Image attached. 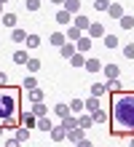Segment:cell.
Returning a JSON list of instances; mask_svg holds the SVG:
<instances>
[{"label":"cell","mask_w":134,"mask_h":147,"mask_svg":"<svg viewBox=\"0 0 134 147\" xmlns=\"http://www.w3.org/2000/svg\"><path fill=\"white\" fill-rule=\"evenodd\" d=\"M110 131L118 136L134 134V91L110 94Z\"/></svg>","instance_id":"cell-1"},{"label":"cell","mask_w":134,"mask_h":147,"mask_svg":"<svg viewBox=\"0 0 134 147\" xmlns=\"http://www.w3.org/2000/svg\"><path fill=\"white\" fill-rule=\"evenodd\" d=\"M19 99H22V91L14 88V86H0V123L5 128H16L19 126Z\"/></svg>","instance_id":"cell-2"},{"label":"cell","mask_w":134,"mask_h":147,"mask_svg":"<svg viewBox=\"0 0 134 147\" xmlns=\"http://www.w3.org/2000/svg\"><path fill=\"white\" fill-rule=\"evenodd\" d=\"M19 123L27 126V128H32V126H38V115H35L32 110H27V112H22V115H19Z\"/></svg>","instance_id":"cell-3"},{"label":"cell","mask_w":134,"mask_h":147,"mask_svg":"<svg viewBox=\"0 0 134 147\" xmlns=\"http://www.w3.org/2000/svg\"><path fill=\"white\" fill-rule=\"evenodd\" d=\"M86 35H88V38L94 40V38H105L107 32H105V27H102V24H97V22H91V27L86 30Z\"/></svg>","instance_id":"cell-4"},{"label":"cell","mask_w":134,"mask_h":147,"mask_svg":"<svg viewBox=\"0 0 134 147\" xmlns=\"http://www.w3.org/2000/svg\"><path fill=\"white\" fill-rule=\"evenodd\" d=\"M59 54H62V56H65V59H70V56H75V54H78V46H75V43H73V40H67V43H65V46H62V48H59Z\"/></svg>","instance_id":"cell-5"},{"label":"cell","mask_w":134,"mask_h":147,"mask_svg":"<svg viewBox=\"0 0 134 147\" xmlns=\"http://www.w3.org/2000/svg\"><path fill=\"white\" fill-rule=\"evenodd\" d=\"M51 139H54V142H65V139H67V128H65V126H54V128H51Z\"/></svg>","instance_id":"cell-6"},{"label":"cell","mask_w":134,"mask_h":147,"mask_svg":"<svg viewBox=\"0 0 134 147\" xmlns=\"http://www.w3.org/2000/svg\"><path fill=\"white\" fill-rule=\"evenodd\" d=\"M67 139H70V142H80V139H83V128H80V126L67 128Z\"/></svg>","instance_id":"cell-7"},{"label":"cell","mask_w":134,"mask_h":147,"mask_svg":"<svg viewBox=\"0 0 134 147\" xmlns=\"http://www.w3.org/2000/svg\"><path fill=\"white\" fill-rule=\"evenodd\" d=\"M65 11H70L73 16L80 13V0H65Z\"/></svg>","instance_id":"cell-8"},{"label":"cell","mask_w":134,"mask_h":147,"mask_svg":"<svg viewBox=\"0 0 134 147\" xmlns=\"http://www.w3.org/2000/svg\"><path fill=\"white\" fill-rule=\"evenodd\" d=\"M65 35H67V40H73V43H78L80 38L86 35V32H83V30H78V27H70V30L65 32Z\"/></svg>","instance_id":"cell-9"},{"label":"cell","mask_w":134,"mask_h":147,"mask_svg":"<svg viewBox=\"0 0 134 147\" xmlns=\"http://www.w3.org/2000/svg\"><path fill=\"white\" fill-rule=\"evenodd\" d=\"M83 67H86L88 72H99V70H102V64H99V59H94V56H88Z\"/></svg>","instance_id":"cell-10"},{"label":"cell","mask_w":134,"mask_h":147,"mask_svg":"<svg viewBox=\"0 0 134 147\" xmlns=\"http://www.w3.org/2000/svg\"><path fill=\"white\" fill-rule=\"evenodd\" d=\"M48 40H51V46H59V48H62V46L67 43V35H65V32H54Z\"/></svg>","instance_id":"cell-11"},{"label":"cell","mask_w":134,"mask_h":147,"mask_svg":"<svg viewBox=\"0 0 134 147\" xmlns=\"http://www.w3.org/2000/svg\"><path fill=\"white\" fill-rule=\"evenodd\" d=\"M107 13H110L113 19H121V16H123V5H121V3H110V8H107Z\"/></svg>","instance_id":"cell-12"},{"label":"cell","mask_w":134,"mask_h":147,"mask_svg":"<svg viewBox=\"0 0 134 147\" xmlns=\"http://www.w3.org/2000/svg\"><path fill=\"white\" fill-rule=\"evenodd\" d=\"M75 27L86 32L88 27H91V22H88V19H86V16H83V13H78V16H75Z\"/></svg>","instance_id":"cell-13"},{"label":"cell","mask_w":134,"mask_h":147,"mask_svg":"<svg viewBox=\"0 0 134 147\" xmlns=\"http://www.w3.org/2000/svg\"><path fill=\"white\" fill-rule=\"evenodd\" d=\"M75 46H78V51H80V54H86V51L91 48V38H88V35H83V38L75 43Z\"/></svg>","instance_id":"cell-14"},{"label":"cell","mask_w":134,"mask_h":147,"mask_svg":"<svg viewBox=\"0 0 134 147\" xmlns=\"http://www.w3.org/2000/svg\"><path fill=\"white\" fill-rule=\"evenodd\" d=\"M27 139H30V131H27V126H16V142H27Z\"/></svg>","instance_id":"cell-15"},{"label":"cell","mask_w":134,"mask_h":147,"mask_svg":"<svg viewBox=\"0 0 134 147\" xmlns=\"http://www.w3.org/2000/svg\"><path fill=\"white\" fill-rule=\"evenodd\" d=\"M88 112H94V110H99V96H94V94H91V96H88L86 99V105H83Z\"/></svg>","instance_id":"cell-16"},{"label":"cell","mask_w":134,"mask_h":147,"mask_svg":"<svg viewBox=\"0 0 134 147\" xmlns=\"http://www.w3.org/2000/svg\"><path fill=\"white\" fill-rule=\"evenodd\" d=\"M91 118L97 120V123H105V120H110V112H105V110H94V112H91Z\"/></svg>","instance_id":"cell-17"},{"label":"cell","mask_w":134,"mask_h":147,"mask_svg":"<svg viewBox=\"0 0 134 147\" xmlns=\"http://www.w3.org/2000/svg\"><path fill=\"white\" fill-rule=\"evenodd\" d=\"M54 112H56L59 118H67V115H73V110H70L67 105H56V107H54Z\"/></svg>","instance_id":"cell-18"},{"label":"cell","mask_w":134,"mask_h":147,"mask_svg":"<svg viewBox=\"0 0 134 147\" xmlns=\"http://www.w3.org/2000/svg\"><path fill=\"white\" fill-rule=\"evenodd\" d=\"M38 128H40V131H51L54 126H51V120H48L46 115H40V118H38Z\"/></svg>","instance_id":"cell-19"},{"label":"cell","mask_w":134,"mask_h":147,"mask_svg":"<svg viewBox=\"0 0 134 147\" xmlns=\"http://www.w3.org/2000/svg\"><path fill=\"white\" fill-rule=\"evenodd\" d=\"M11 38H14V43H24V40H27V32H24V30H19V27H16V30L11 32Z\"/></svg>","instance_id":"cell-20"},{"label":"cell","mask_w":134,"mask_h":147,"mask_svg":"<svg viewBox=\"0 0 134 147\" xmlns=\"http://www.w3.org/2000/svg\"><path fill=\"white\" fill-rule=\"evenodd\" d=\"M118 72H121V70H118L115 64H107V67H105V75H107V80H113V78H118Z\"/></svg>","instance_id":"cell-21"},{"label":"cell","mask_w":134,"mask_h":147,"mask_svg":"<svg viewBox=\"0 0 134 147\" xmlns=\"http://www.w3.org/2000/svg\"><path fill=\"white\" fill-rule=\"evenodd\" d=\"M32 112H35V115L40 118V115H46V112H48V107L43 105V102H35V105H32Z\"/></svg>","instance_id":"cell-22"},{"label":"cell","mask_w":134,"mask_h":147,"mask_svg":"<svg viewBox=\"0 0 134 147\" xmlns=\"http://www.w3.org/2000/svg\"><path fill=\"white\" fill-rule=\"evenodd\" d=\"M105 91H107V83H94L91 86V94H94V96H102Z\"/></svg>","instance_id":"cell-23"},{"label":"cell","mask_w":134,"mask_h":147,"mask_svg":"<svg viewBox=\"0 0 134 147\" xmlns=\"http://www.w3.org/2000/svg\"><path fill=\"white\" fill-rule=\"evenodd\" d=\"M70 16H73V13H70V11H65V8H62V11L56 13V22H59V24H70Z\"/></svg>","instance_id":"cell-24"},{"label":"cell","mask_w":134,"mask_h":147,"mask_svg":"<svg viewBox=\"0 0 134 147\" xmlns=\"http://www.w3.org/2000/svg\"><path fill=\"white\" fill-rule=\"evenodd\" d=\"M121 88H123V86H121V80H118V78L107 80V91H110V94H113V91H121Z\"/></svg>","instance_id":"cell-25"},{"label":"cell","mask_w":134,"mask_h":147,"mask_svg":"<svg viewBox=\"0 0 134 147\" xmlns=\"http://www.w3.org/2000/svg\"><path fill=\"white\" fill-rule=\"evenodd\" d=\"M14 62L16 64H27V62H30V59H27V51H16V54H14Z\"/></svg>","instance_id":"cell-26"},{"label":"cell","mask_w":134,"mask_h":147,"mask_svg":"<svg viewBox=\"0 0 134 147\" xmlns=\"http://www.w3.org/2000/svg\"><path fill=\"white\" fill-rule=\"evenodd\" d=\"M121 27H123V30H131V27H134V16H126V13H123V16H121Z\"/></svg>","instance_id":"cell-27"},{"label":"cell","mask_w":134,"mask_h":147,"mask_svg":"<svg viewBox=\"0 0 134 147\" xmlns=\"http://www.w3.org/2000/svg\"><path fill=\"white\" fill-rule=\"evenodd\" d=\"M24 43H27V48H38V46H40V38H38V35H27Z\"/></svg>","instance_id":"cell-28"},{"label":"cell","mask_w":134,"mask_h":147,"mask_svg":"<svg viewBox=\"0 0 134 147\" xmlns=\"http://www.w3.org/2000/svg\"><path fill=\"white\" fill-rule=\"evenodd\" d=\"M3 24L5 27H16V13H3Z\"/></svg>","instance_id":"cell-29"},{"label":"cell","mask_w":134,"mask_h":147,"mask_svg":"<svg viewBox=\"0 0 134 147\" xmlns=\"http://www.w3.org/2000/svg\"><path fill=\"white\" fill-rule=\"evenodd\" d=\"M102 40H105V48H115V46H118V38H115V35H105Z\"/></svg>","instance_id":"cell-30"},{"label":"cell","mask_w":134,"mask_h":147,"mask_svg":"<svg viewBox=\"0 0 134 147\" xmlns=\"http://www.w3.org/2000/svg\"><path fill=\"white\" fill-rule=\"evenodd\" d=\"M70 62H73L75 67H83V64H86V59H83V54H80V51H78L75 56H70Z\"/></svg>","instance_id":"cell-31"},{"label":"cell","mask_w":134,"mask_h":147,"mask_svg":"<svg viewBox=\"0 0 134 147\" xmlns=\"http://www.w3.org/2000/svg\"><path fill=\"white\" fill-rule=\"evenodd\" d=\"M91 120H94L91 115H83V118H78V126H80V128H83V131H86V128L91 126Z\"/></svg>","instance_id":"cell-32"},{"label":"cell","mask_w":134,"mask_h":147,"mask_svg":"<svg viewBox=\"0 0 134 147\" xmlns=\"http://www.w3.org/2000/svg\"><path fill=\"white\" fill-rule=\"evenodd\" d=\"M62 126H65V128H75V126H78V120H75L73 115H67V118H62Z\"/></svg>","instance_id":"cell-33"},{"label":"cell","mask_w":134,"mask_h":147,"mask_svg":"<svg viewBox=\"0 0 134 147\" xmlns=\"http://www.w3.org/2000/svg\"><path fill=\"white\" fill-rule=\"evenodd\" d=\"M30 99H32V105H35V102H40L43 99V91L40 88H30Z\"/></svg>","instance_id":"cell-34"},{"label":"cell","mask_w":134,"mask_h":147,"mask_svg":"<svg viewBox=\"0 0 134 147\" xmlns=\"http://www.w3.org/2000/svg\"><path fill=\"white\" fill-rule=\"evenodd\" d=\"M27 70H30V72H38L40 70V62H38V59H30V62H27Z\"/></svg>","instance_id":"cell-35"},{"label":"cell","mask_w":134,"mask_h":147,"mask_svg":"<svg viewBox=\"0 0 134 147\" xmlns=\"http://www.w3.org/2000/svg\"><path fill=\"white\" fill-rule=\"evenodd\" d=\"M94 8H97V11H107V8H110V0H97Z\"/></svg>","instance_id":"cell-36"},{"label":"cell","mask_w":134,"mask_h":147,"mask_svg":"<svg viewBox=\"0 0 134 147\" xmlns=\"http://www.w3.org/2000/svg\"><path fill=\"white\" fill-rule=\"evenodd\" d=\"M123 56H126V59H134V43H129V46L123 48Z\"/></svg>","instance_id":"cell-37"},{"label":"cell","mask_w":134,"mask_h":147,"mask_svg":"<svg viewBox=\"0 0 134 147\" xmlns=\"http://www.w3.org/2000/svg\"><path fill=\"white\" fill-rule=\"evenodd\" d=\"M24 3H27L30 11H38V8H40V0H24Z\"/></svg>","instance_id":"cell-38"},{"label":"cell","mask_w":134,"mask_h":147,"mask_svg":"<svg viewBox=\"0 0 134 147\" xmlns=\"http://www.w3.org/2000/svg\"><path fill=\"white\" fill-rule=\"evenodd\" d=\"M83 105H86V102H80V99H73V102H70V110H73V112H75V110H80V107H83Z\"/></svg>","instance_id":"cell-39"},{"label":"cell","mask_w":134,"mask_h":147,"mask_svg":"<svg viewBox=\"0 0 134 147\" xmlns=\"http://www.w3.org/2000/svg\"><path fill=\"white\" fill-rule=\"evenodd\" d=\"M24 88H35V78H27V80H24Z\"/></svg>","instance_id":"cell-40"},{"label":"cell","mask_w":134,"mask_h":147,"mask_svg":"<svg viewBox=\"0 0 134 147\" xmlns=\"http://www.w3.org/2000/svg\"><path fill=\"white\" fill-rule=\"evenodd\" d=\"M0 86H8V78H5V72H0Z\"/></svg>","instance_id":"cell-41"},{"label":"cell","mask_w":134,"mask_h":147,"mask_svg":"<svg viewBox=\"0 0 134 147\" xmlns=\"http://www.w3.org/2000/svg\"><path fill=\"white\" fill-rule=\"evenodd\" d=\"M51 3H56V5H65V0H51Z\"/></svg>","instance_id":"cell-42"},{"label":"cell","mask_w":134,"mask_h":147,"mask_svg":"<svg viewBox=\"0 0 134 147\" xmlns=\"http://www.w3.org/2000/svg\"><path fill=\"white\" fill-rule=\"evenodd\" d=\"M3 131H5V126H3V123H0V136H3Z\"/></svg>","instance_id":"cell-43"},{"label":"cell","mask_w":134,"mask_h":147,"mask_svg":"<svg viewBox=\"0 0 134 147\" xmlns=\"http://www.w3.org/2000/svg\"><path fill=\"white\" fill-rule=\"evenodd\" d=\"M0 11H3V3H0Z\"/></svg>","instance_id":"cell-44"},{"label":"cell","mask_w":134,"mask_h":147,"mask_svg":"<svg viewBox=\"0 0 134 147\" xmlns=\"http://www.w3.org/2000/svg\"><path fill=\"white\" fill-rule=\"evenodd\" d=\"M0 3H8V0H0Z\"/></svg>","instance_id":"cell-45"}]
</instances>
